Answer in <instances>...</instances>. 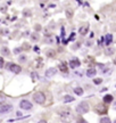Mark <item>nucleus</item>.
Wrapping results in <instances>:
<instances>
[{
    "label": "nucleus",
    "instance_id": "obj_22",
    "mask_svg": "<svg viewBox=\"0 0 116 123\" xmlns=\"http://www.w3.org/2000/svg\"><path fill=\"white\" fill-rule=\"evenodd\" d=\"M5 97H4V96H0V104H4V102H5Z\"/></svg>",
    "mask_w": 116,
    "mask_h": 123
},
{
    "label": "nucleus",
    "instance_id": "obj_30",
    "mask_svg": "<svg viewBox=\"0 0 116 123\" xmlns=\"http://www.w3.org/2000/svg\"><path fill=\"white\" fill-rule=\"evenodd\" d=\"M115 64H116V61H115Z\"/></svg>",
    "mask_w": 116,
    "mask_h": 123
},
{
    "label": "nucleus",
    "instance_id": "obj_18",
    "mask_svg": "<svg viewBox=\"0 0 116 123\" xmlns=\"http://www.w3.org/2000/svg\"><path fill=\"white\" fill-rule=\"evenodd\" d=\"M31 40L34 41V42H35V41H38V40H39V34H38V33H34V34H32Z\"/></svg>",
    "mask_w": 116,
    "mask_h": 123
},
{
    "label": "nucleus",
    "instance_id": "obj_15",
    "mask_svg": "<svg viewBox=\"0 0 116 123\" xmlns=\"http://www.w3.org/2000/svg\"><path fill=\"white\" fill-rule=\"evenodd\" d=\"M60 116L62 118H69L71 116V111H64L63 113H60Z\"/></svg>",
    "mask_w": 116,
    "mask_h": 123
},
{
    "label": "nucleus",
    "instance_id": "obj_25",
    "mask_svg": "<svg viewBox=\"0 0 116 123\" xmlns=\"http://www.w3.org/2000/svg\"><path fill=\"white\" fill-rule=\"evenodd\" d=\"M38 123H47V121H44V120H41V121H39Z\"/></svg>",
    "mask_w": 116,
    "mask_h": 123
},
{
    "label": "nucleus",
    "instance_id": "obj_19",
    "mask_svg": "<svg viewBox=\"0 0 116 123\" xmlns=\"http://www.w3.org/2000/svg\"><path fill=\"white\" fill-rule=\"evenodd\" d=\"M101 82H102V79H99V77H97V79H93V83H95L96 86H98V84H101Z\"/></svg>",
    "mask_w": 116,
    "mask_h": 123
},
{
    "label": "nucleus",
    "instance_id": "obj_28",
    "mask_svg": "<svg viewBox=\"0 0 116 123\" xmlns=\"http://www.w3.org/2000/svg\"><path fill=\"white\" fill-rule=\"evenodd\" d=\"M34 50H35V51H39V47L35 46V47H34Z\"/></svg>",
    "mask_w": 116,
    "mask_h": 123
},
{
    "label": "nucleus",
    "instance_id": "obj_20",
    "mask_svg": "<svg viewBox=\"0 0 116 123\" xmlns=\"http://www.w3.org/2000/svg\"><path fill=\"white\" fill-rule=\"evenodd\" d=\"M4 65H5V59L0 56V68H2V67H4Z\"/></svg>",
    "mask_w": 116,
    "mask_h": 123
},
{
    "label": "nucleus",
    "instance_id": "obj_3",
    "mask_svg": "<svg viewBox=\"0 0 116 123\" xmlns=\"http://www.w3.org/2000/svg\"><path fill=\"white\" fill-rule=\"evenodd\" d=\"M19 107L23 111H31L32 108H33V104L29 99H22L21 102H19Z\"/></svg>",
    "mask_w": 116,
    "mask_h": 123
},
{
    "label": "nucleus",
    "instance_id": "obj_24",
    "mask_svg": "<svg viewBox=\"0 0 116 123\" xmlns=\"http://www.w3.org/2000/svg\"><path fill=\"white\" fill-rule=\"evenodd\" d=\"M93 36H95V33H93V32H91V33H90V38H93Z\"/></svg>",
    "mask_w": 116,
    "mask_h": 123
},
{
    "label": "nucleus",
    "instance_id": "obj_23",
    "mask_svg": "<svg viewBox=\"0 0 116 123\" xmlns=\"http://www.w3.org/2000/svg\"><path fill=\"white\" fill-rule=\"evenodd\" d=\"M25 59H26V57H25V56H23V55H22V56H19V61H21V62H24Z\"/></svg>",
    "mask_w": 116,
    "mask_h": 123
},
{
    "label": "nucleus",
    "instance_id": "obj_21",
    "mask_svg": "<svg viewBox=\"0 0 116 123\" xmlns=\"http://www.w3.org/2000/svg\"><path fill=\"white\" fill-rule=\"evenodd\" d=\"M21 52H22V48H15L14 49V54H16V55H18Z\"/></svg>",
    "mask_w": 116,
    "mask_h": 123
},
{
    "label": "nucleus",
    "instance_id": "obj_12",
    "mask_svg": "<svg viewBox=\"0 0 116 123\" xmlns=\"http://www.w3.org/2000/svg\"><path fill=\"white\" fill-rule=\"evenodd\" d=\"M0 52L4 55V56H9L10 55V50L7 48V47H1V49H0Z\"/></svg>",
    "mask_w": 116,
    "mask_h": 123
},
{
    "label": "nucleus",
    "instance_id": "obj_8",
    "mask_svg": "<svg viewBox=\"0 0 116 123\" xmlns=\"http://www.w3.org/2000/svg\"><path fill=\"white\" fill-rule=\"evenodd\" d=\"M63 100H64V104H68V102H73L75 100V98L73 96H71V95H65Z\"/></svg>",
    "mask_w": 116,
    "mask_h": 123
},
{
    "label": "nucleus",
    "instance_id": "obj_27",
    "mask_svg": "<svg viewBox=\"0 0 116 123\" xmlns=\"http://www.w3.org/2000/svg\"><path fill=\"white\" fill-rule=\"evenodd\" d=\"M113 108H114V109H115V111H116V102H114V105H113Z\"/></svg>",
    "mask_w": 116,
    "mask_h": 123
},
{
    "label": "nucleus",
    "instance_id": "obj_29",
    "mask_svg": "<svg viewBox=\"0 0 116 123\" xmlns=\"http://www.w3.org/2000/svg\"><path fill=\"white\" fill-rule=\"evenodd\" d=\"M114 123H116V120H115V121H114Z\"/></svg>",
    "mask_w": 116,
    "mask_h": 123
},
{
    "label": "nucleus",
    "instance_id": "obj_4",
    "mask_svg": "<svg viewBox=\"0 0 116 123\" xmlns=\"http://www.w3.org/2000/svg\"><path fill=\"white\" fill-rule=\"evenodd\" d=\"M7 70L11 72V73H14V74H19L22 72V67L19 65L15 64V63H10V64L7 65Z\"/></svg>",
    "mask_w": 116,
    "mask_h": 123
},
{
    "label": "nucleus",
    "instance_id": "obj_13",
    "mask_svg": "<svg viewBox=\"0 0 116 123\" xmlns=\"http://www.w3.org/2000/svg\"><path fill=\"white\" fill-rule=\"evenodd\" d=\"M111 41H113V36L111 34H106L105 36V43L106 46H109L111 43Z\"/></svg>",
    "mask_w": 116,
    "mask_h": 123
},
{
    "label": "nucleus",
    "instance_id": "obj_2",
    "mask_svg": "<svg viewBox=\"0 0 116 123\" xmlns=\"http://www.w3.org/2000/svg\"><path fill=\"white\" fill-rule=\"evenodd\" d=\"M33 100L39 105H42L46 102V95L42 91H37L35 93H33Z\"/></svg>",
    "mask_w": 116,
    "mask_h": 123
},
{
    "label": "nucleus",
    "instance_id": "obj_16",
    "mask_svg": "<svg viewBox=\"0 0 116 123\" xmlns=\"http://www.w3.org/2000/svg\"><path fill=\"white\" fill-rule=\"evenodd\" d=\"M100 123H111V121L108 116H104L100 118Z\"/></svg>",
    "mask_w": 116,
    "mask_h": 123
},
{
    "label": "nucleus",
    "instance_id": "obj_14",
    "mask_svg": "<svg viewBox=\"0 0 116 123\" xmlns=\"http://www.w3.org/2000/svg\"><path fill=\"white\" fill-rule=\"evenodd\" d=\"M102 99H104V102H106V104H109V102H113L114 97H113L111 95H106V96L102 98Z\"/></svg>",
    "mask_w": 116,
    "mask_h": 123
},
{
    "label": "nucleus",
    "instance_id": "obj_11",
    "mask_svg": "<svg viewBox=\"0 0 116 123\" xmlns=\"http://www.w3.org/2000/svg\"><path fill=\"white\" fill-rule=\"evenodd\" d=\"M88 31H89V26L85 25V26H82V27H80L79 32H80V34H81V36H85V34L88 33Z\"/></svg>",
    "mask_w": 116,
    "mask_h": 123
},
{
    "label": "nucleus",
    "instance_id": "obj_5",
    "mask_svg": "<svg viewBox=\"0 0 116 123\" xmlns=\"http://www.w3.org/2000/svg\"><path fill=\"white\" fill-rule=\"evenodd\" d=\"M13 111V105L10 104H4V105H1L0 106V114L2 115V114H7V113H9Z\"/></svg>",
    "mask_w": 116,
    "mask_h": 123
},
{
    "label": "nucleus",
    "instance_id": "obj_26",
    "mask_svg": "<svg viewBox=\"0 0 116 123\" xmlns=\"http://www.w3.org/2000/svg\"><path fill=\"white\" fill-rule=\"evenodd\" d=\"M16 115H17V116H22V113L21 112H17V113H16Z\"/></svg>",
    "mask_w": 116,
    "mask_h": 123
},
{
    "label": "nucleus",
    "instance_id": "obj_10",
    "mask_svg": "<svg viewBox=\"0 0 116 123\" xmlns=\"http://www.w3.org/2000/svg\"><path fill=\"white\" fill-rule=\"evenodd\" d=\"M96 74H97L96 68H89V70L87 71V77H96Z\"/></svg>",
    "mask_w": 116,
    "mask_h": 123
},
{
    "label": "nucleus",
    "instance_id": "obj_7",
    "mask_svg": "<svg viewBox=\"0 0 116 123\" xmlns=\"http://www.w3.org/2000/svg\"><path fill=\"white\" fill-rule=\"evenodd\" d=\"M56 73H57V70H56L55 67H50V68H48L47 71L44 72V77H48V79H50V77H53Z\"/></svg>",
    "mask_w": 116,
    "mask_h": 123
},
{
    "label": "nucleus",
    "instance_id": "obj_17",
    "mask_svg": "<svg viewBox=\"0 0 116 123\" xmlns=\"http://www.w3.org/2000/svg\"><path fill=\"white\" fill-rule=\"evenodd\" d=\"M59 68H60V71L62 72H67V66H66V64H60L59 65Z\"/></svg>",
    "mask_w": 116,
    "mask_h": 123
},
{
    "label": "nucleus",
    "instance_id": "obj_1",
    "mask_svg": "<svg viewBox=\"0 0 116 123\" xmlns=\"http://www.w3.org/2000/svg\"><path fill=\"white\" fill-rule=\"evenodd\" d=\"M76 112L79 113V114H81V115H83V114H85V113H88L89 112V104L87 102H79V105L76 106Z\"/></svg>",
    "mask_w": 116,
    "mask_h": 123
},
{
    "label": "nucleus",
    "instance_id": "obj_6",
    "mask_svg": "<svg viewBox=\"0 0 116 123\" xmlns=\"http://www.w3.org/2000/svg\"><path fill=\"white\" fill-rule=\"evenodd\" d=\"M79 66H81V62H80L79 58L74 57V58H72L69 61V67L71 68H76V67H79Z\"/></svg>",
    "mask_w": 116,
    "mask_h": 123
},
{
    "label": "nucleus",
    "instance_id": "obj_9",
    "mask_svg": "<svg viewBox=\"0 0 116 123\" xmlns=\"http://www.w3.org/2000/svg\"><path fill=\"white\" fill-rule=\"evenodd\" d=\"M73 91H74V93H75V95H77V96H82V95L84 93V90H83V88H81V87L74 88Z\"/></svg>",
    "mask_w": 116,
    "mask_h": 123
}]
</instances>
